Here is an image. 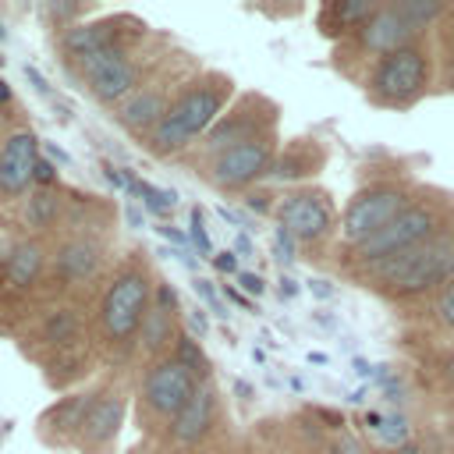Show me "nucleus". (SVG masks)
<instances>
[{
	"mask_svg": "<svg viewBox=\"0 0 454 454\" xmlns=\"http://www.w3.org/2000/svg\"><path fill=\"white\" fill-rule=\"evenodd\" d=\"M156 273L142 248L121 255L92 301V340L106 365H124L138 351V333L156 294Z\"/></svg>",
	"mask_w": 454,
	"mask_h": 454,
	"instance_id": "f257e3e1",
	"label": "nucleus"
},
{
	"mask_svg": "<svg viewBox=\"0 0 454 454\" xmlns=\"http://www.w3.org/2000/svg\"><path fill=\"white\" fill-rule=\"evenodd\" d=\"M14 340L53 390L82 383L99 362L92 316L74 301H50Z\"/></svg>",
	"mask_w": 454,
	"mask_h": 454,
	"instance_id": "f03ea898",
	"label": "nucleus"
},
{
	"mask_svg": "<svg viewBox=\"0 0 454 454\" xmlns=\"http://www.w3.org/2000/svg\"><path fill=\"white\" fill-rule=\"evenodd\" d=\"M351 280L387 305L422 309L429 298H436L454 280V216L436 234L419 241L415 248L394 259H383L369 270H358L351 273Z\"/></svg>",
	"mask_w": 454,
	"mask_h": 454,
	"instance_id": "7ed1b4c3",
	"label": "nucleus"
},
{
	"mask_svg": "<svg viewBox=\"0 0 454 454\" xmlns=\"http://www.w3.org/2000/svg\"><path fill=\"white\" fill-rule=\"evenodd\" d=\"M443 0H383L372 7V14L340 43H333V71H340L348 82H362V74L387 53L408 46L411 39L436 28L443 18Z\"/></svg>",
	"mask_w": 454,
	"mask_h": 454,
	"instance_id": "20e7f679",
	"label": "nucleus"
},
{
	"mask_svg": "<svg viewBox=\"0 0 454 454\" xmlns=\"http://www.w3.org/2000/svg\"><path fill=\"white\" fill-rule=\"evenodd\" d=\"M234 103V78L216 67H199L167 106L163 121L142 142V149L156 160H181Z\"/></svg>",
	"mask_w": 454,
	"mask_h": 454,
	"instance_id": "39448f33",
	"label": "nucleus"
},
{
	"mask_svg": "<svg viewBox=\"0 0 454 454\" xmlns=\"http://www.w3.org/2000/svg\"><path fill=\"white\" fill-rule=\"evenodd\" d=\"M50 301V241L0 231V337H18Z\"/></svg>",
	"mask_w": 454,
	"mask_h": 454,
	"instance_id": "423d86ee",
	"label": "nucleus"
},
{
	"mask_svg": "<svg viewBox=\"0 0 454 454\" xmlns=\"http://www.w3.org/2000/svg\"><path fill=\"white\" fill-rule=\"evenodd\" d=\"M450 216H454V192L436 188V184H422L419 195L380 234H372L369 241H362L355 248H340L337 252L340 255L337 270L351 277V273L369 270V266H376L383 259H394V255L415 248L419 241H426L429 234H436Z\"/></svg>",
	"mask_w": 454,
	"mask_h": 454,
	"instance_id": "0eeeda50",
	"label": "nucleus"
},
{
	"mask_svg": "<svg viewBox=\"0 0 454 454\" xmlns=\"http://www.w3.org/2000/svg\"><path fill=\"white\" fill-rule=\"evenodd\" d=\"M436 43L433 32L411 39L408 46L380 57L365 74H362V96L369 99V106L376 110H411L419 106L429 89L436 85Z\"/></svg>",
	"mask_w": 454,
	"mask_h": 454,
	"instance_id": "6e6552de",
	"label": "nucleus"
},
{
	"mask_svg": "<svg viewBox=\"0 0 454 454\" xmlns=\"http://www.w3.org/2000/svg\"><path fill=\"white\" fill-rule=\"evenodd\" d=\"M163 57H167V50H160L149 35L138 46H124V50H110V53H99L92 60H82V64L67 67L64 74L74 78L89 92V99L114 110L163 64Z\"/></svg>",
	"mask_w": 454,
	"mask_h": 454,
	"instance_id": "1a4fd4ad",
	"label": "nucleus"
},
{
	"mask_svg": "<svg viewBox=\"0 0 454 454\" xmlns=\"http://www.w3.org/2000/svg\"><path fill=\"white\" fill-rule=\"evenodd\" d=\"M419 188L422 184L411 181L408 174H387V177H372V181L358 184L337 220V252L355 248V245L369 241L372 234H380L419 195Z\"/></svg>",
	"mask_w": 454,
	"mask_h": 454,
	"instance_id": "9d476101",
	"label": "nucleus"
},
{
	"mask_svg": "<svg viewBox=\"0 0 454 454\" xmlns=\"http://www.w3.org/2000/svg\"><path fill=\"white\" fill-rule=\"evenodd\" d=\"M202 383L192 376V369H184L174 355L156 358L145 365L142 380H138V394H135V415H138V429L145 436L163 440L167 429L174 426V419L184 411V404L192 401V394Z\"/></svg>",
	"mask_w": 454,
	"mask_h": 454,
	"instance_id": "9b49d317",
	"label": "nucleus"
},
{
	"mask_svg": "<svg viewBox=\"0 0 454 454\" xmlns=\"http://www.w3.org/2000/svg\"><path fill=\"white\" fill-rule=\"evenodd\" d=\"M199 71V64L192 60V53H181V57H163V64L121 103L114 106V121L121 131H128L135 142H145L153 135V128L163 121L167 106L174 103L177 89Z\"/></svg>",
	"mask_w": 454,
	"mask_h": 454,
	"instance_id": "f8f14e48",
	"label": "nucleus"
},
{
	"mask_svg": "<svg viewBox=\"0 0 454 454\" xmlns=\"http://www.w3.org/2000/svg\"><path fill=\"white\" fill-rule=\"evenodd\" d=\"M277 121H280V106L262 96V92H241L234 96V103L216 117V124L181 156V163L192 170L220 153H227L231 145L238 142H248L255 135H266V131H277Z\"/></svg>",
	"mask_w": 454,
	"mask_h": 454,
	"instance_id": "ddd939ff",
	"label": "nucleus"
},
{
	"mask_svg": "<svg viewBox=\"0 0 454 454\" xmlns=\"http://www.w3.org/2000/svg\"><path fill=\"white\" fill-rule=\"evenodd\" d=\"M153 32L142 18L128 14V11H117V14H99V18H89V21H78L71 25L67 32L57 35V57H60V67H74L82 60H92L99 53H110V50H124V46H138L145 43Z\"/></svg>",
	"mask_w": 454,
	"mask_h": 454,
	"instance_id": "4468645a",
	"label": "nucleus"
},
{
	"mask_svg": "<svg viewBox=\"0 0 454 454\" xmlns=\"http://www.w3.org/2000/svg\"><path fill=\"white\" fill-rule=\"evenodd\" d=\"M277 153H280V131H266V135H255L248 142H238L227 153H220V156L192 167V174H199L209 188H216L223 195L248 192L252 184H259L262 177H270Z\"/></svg>",
	"mask_w": 454,
	"mask_h": 454,
	"instance_id": "2eb2a0df",
	"label": "nucleus"
},
{
	"mask_svg": "<svg viewBox=\"0 0 454 454\" xmlns=\"http://www.w3.org/2000/svg\"><path fill=\"white\" fill-rule=\"evenodd\" d=\"M277 227H284L298 245L323 252L337 234V206L333 195L319 184H294L277 199Z\"/></svg>",
	"mask_w": 454,
	"mask_h": 454,
	"instance_id": "dca6fc26",
	"label": "nucleus"
},
{
	"mask_svg": "<svg viewBox=\"0 0 454 454\" xmlns=\"http://www.w3.org/2000/svg\"><path fill=\"white\" fill-rule=\"evenodd\" d=\"M124 415H128V390L121 383H99L92 390L82 429L74 436V450L78 454H110L121 436Z\"/></svg>",
	"mask_w": 454,
	"mask_h": 454,
	"instance_id": "f3484780",
	"label": "nucleus"
},
{
	"mask_svg": "<svg viewBox=\"0 0 454 454\" xmlns=\"http://www.w3.org/2000/svg\"><path fill=\"white\" fill-rule=\"evenodd\" d=\"M39 149L43 142L28 124L14 128L0 142V209L21 202L35 188V163L43 156Z\"/></svg>",
	"mask_w": 454,
	"mask_h": 454,
	"instance_id": "a211bd4d",
	"label": "nucleus"
},
{
	"mask_svg": "<svg viewBox=\"0 0 454 454\" xmlns=\"http://www.w3.org/2000/svg\"><path fill=\"white\" fill-rule=\"evenodd\" d=\"M181 333L184 330H181V301H177V291L167 280H156V294H153L149 316H145L142 333H138V355L145 362L167 358L177 348Z\"/></svg>",
	"mask_w": 454,
	"mask_h": 454,
	"instance_id": "6ab92c4d",
	"label": "nucleus"
},
{
	"mask_svg": "<svg viewBox=\"0 0 454 454\" xmlns=\"http://www.w3.org/2000/svg\"><path fill=\"white\" fill-rule=\"evenodd\" d=\"M92 401V390H71L67 397H57L35 422V436L46 447H74V436L82 429L85 408Z\"/></svg>",
	"mask_w": 454,
	"mask_h": 454,
	"instance_id": "aec40b11",
	"label": "nucleus"
},
{
	"mask_svg": "<svg viewBox=\"0 0 454 454\" xmlns=\"http://www.w3.org/2000/svg\"><path fill=\"white\" fill-rule=\"evenodd\" d=\"M216 411H220V397H216L213 383H202V387L192 394V401L184 404V411L174 419V426L167 429L163 440L174 443V447H199V443L213 433Z\"/></svg>",
	"mask_w": 454,
	"mask_h": 454,
	"instance_id": "412c9836",
	"label": "nucleus"
},
{
	"mask_svg": "<svg viewBox=\"0 0 454 454\" xmlns=\"http://www.w3.org/2000/svg\"><path fill=\"white\" fill-rule=\"evenodd\" d=\"M326 160H330V153H326V145L319 138H291V142L280 145L270 177L284 181V184H294V181L316 177L326 167Z\"/></svg>",
	"mask_w": 454,
	"mask_h": 454,
	"instance_id": "4be33fe9",
	"label": "nucleus"
},
{
	"mask_svg": "<svg viewBox=\"0 0 454 454\" xmlns=\"http://www.w3.org/2000/svg\"><path fill=\"white\" fill-rule=\"evenodd\" d=\"M372 0H330L316 11V32L323 39H333L340 43L344 35H351L369 14H372Z\"/></svg>",
	"mask_w": 454,
	"mask_h": 454,
	"instance_id": "5701e85b",
	"label": "nucleus"
},
{
	"mask_svg": "<svg viewBox=\"0 0 454 454\" xmlns=\"http://www.w3.org/2000/svg\"><path fill=\"white\" fill-rule=\"evenodd\" d=\"M128 181H124V188L142 202V209L145 213H153V216H170L174 213V192H167V188H156V184H149V181H138V177H131V174H124Z\"/></svg>",
	"mask_w": 454,
	"mask_h": 454,
	"instance_id": "b1692460",
	"label": "nucleus"
},
{
	"mask_svg": "<svg viewBox=\"0 0 454 454\" xmlns=\"http://www.w3.org/2000/svg\"><path fill=\"white\" fill-rule=\"evenodd\" d=\"M422 312H426V323H429V326H436V330H443V333H454V280H450L436 298H429V301L422 305Z\"/></svg>",
	"mask_w": 454,
	"mask_h": 454,
	"instance_id": "393cba45",
	"label": "nucleus"
},
{
	"mask_svg": "<svg viewBox=\"0 0 454 454\" xmlns=\"http://www.w3.org/2000/svg\"><path fill=\"white\" fill-rule=\"evenodd\" d=\"M429 372H433V380H436V387L443 394H454V351L433 355L429 358Z\"/></svg>",
	"mask_w": 454,
	"mask_h": 454,
	"instance_id": "a878e982",
	"label": "nucleus"
},
{
	"mask_svg": "<svg viewBox=\"0 0 454 454\" xmlns=\"http://www.w3.org/2000/svg\"><path fill=\"white\" fill-rule=\"evenodd\" d=\"M433 43H436V53L454 50V4H447L443 18L436 21V28H433Z\"/></svg>",
	"mask_w": 454,
	"mask_h": 454,
	"instance_id": "bb28decb",
	"label": "nucleus"
},
{
	"mask_svg": "<svg viewBox=\"0 0 454 454\" xmlns=\"http://www.w3.org/2000/svg\"><path fill=\"white\" fill-rule=\"evenodd\" d=\"M436 82L447 89V92H454V50H443V53H436Z\"/></svg>",
	"mask_w": 454,
	"mask_h": 454,
	"instance_id": "cd10ccee",
	"label": "nucleus"
},
{
	"mask_svg": "<svg viewBox=\"0 0 454 454\" xmlns=\"http://www.w3.org/2000/svg\"><path fill=\"white\" fill-rule=\"evenodd\" d=\"M192 241H195V248L202 252V255H209L213 248H209V234H206V223H202V213L199 209H192Z\"/></svg>",
	"mask_w": 454,
	"mask_h": 454,
	"instance_id": "c85d7f7f",
	"label": "nucleus"
},
{
	"mask_svg": "<svg viewBox=\"0 0 454 454\" xmlns=\"http://www.w3.org/2000/svg\"><path fill=\"white\" fill-rule=\"evenodd\" d=\"M11 110H21V103H18V99H14V103H4V99H0V142H4L14 128L25 124V121H11Z\"/></svg>",
	"mask_w": 454,
	"mask_h": 454,
	"instance_id": "c756f323",
	"label": "nucleus"
},
{
	"mask_svg": "<svg viewBox=\"0 0 454 454\" xmlns=\"http://www.w3.org/2000/svg\"><path fill=\"white\" fill-rule=\"evenodd\" d=\"M195 291H199V298H202L216 316H227V312H223V305H220V298H216V291L209 287V280H195Z\"/></svg>",
	"mask_w": 454,
	"mask_h": 454,
	"instance_id": "7c9ffc66",
	"label": "nucleus"
},
{
	"mask_svg": "<svg viewBox=\"0 0 454 454\" xmlns=\"http://www.w3.org/2000/svg\"><path fill=\"white\" fill-rule=\"evenodd\" d=\"M294 245H298V241H294L284 227H277V252H280V262H291V259H294Z\"/></svg>",
	"mask_w": 454,
	"mask_h": 454,
	"instance_id": "2f4dec72",
	"label": "nucleus"
},
{
	"mask_svg": "<svg viewBox=\"0 0 454 454\" xmlns=\"http://www.w3.org/2000/svg\"><path fill=\"white\" fill-rule=\"evenodd\" d=\"M333 443H337V454H369L365 443L358 436H351V433H340V440H333Z\"/></svg>",
	"mask_w": 454,
	"mask_h": 454,
	"instance_id": "473e14b6",
	"label": "nucleus"
},
{
	"mask_svg": "<svg viewBox=\"0 0 454 454\" xmlns=\"http://www.w3.org/2000/svg\"><path fill=\"white\" fill-rule=\"evenodd\" d=\"M213 266L220 273H238V255L234 252H220V255H213Z\"/></svg>",
	"mask_w": 454,
	"mask_h": 454,
	"instance_id": "72a5a7b5",
	"label": "nucleus"
},
{
	"mask_svg": "<svg viewBox=\"0 0 454 454\" xmlns=\"http://www.w3.org/2000/svg\"><path fill=\"white\" fill-rule=\"evenodd\" d=\"M25 78L32 82V89H35V92H43V96H53V92H50V85H46V78H43L35 67H25Z\"/></svg>",
	"mask_w": 454,
	"mask_h": 454,
	"instance_id": "f704fd0d",
	"label": "nucleus"
},
{
	"mask_svg": "<svg viewBox=\"0 0 454 454\" xmlns=\"http://www.w3.org/2000/svg\"><path fill=\"white\" fill-rule=\"evenodd\" d=\"M238 280H241V287H245L248 294H259V291H262V280L252 277V273H238Z\"/></svg>",
	"mask_w": 454,
	"mask_h": 454,
	"instance_id": "c9c22d12",
	"label": "nucleus"
},
{
	"mask_svg": "<svg viewBox=\"0 0 454 454\" xmlns=\"http://www.w3.org/2000/svg\"><path fill=\"white\" fill-rule=\"evenodd\" d=\"M309 454H337L333 440H316V447H309Z\"/></svg>",
	"mask_w": 454,
	"mask_h": 454,
	"instance_id": "e433bc0d",
	"label": "nucleus"
},
{
	"mask_svg": "<svg viewBox=\"0 0 454 454\" xmlns=\"http://www.w3.org/2000/svg\"><path fill=\"white\" fill-rule=\"evenodd\" d=\"M43 153H50V156H53L57 163H71V160H67V153H60V149L53 145V142H43Z\"/></svg>",
	"mask_w": 454,
	"mask_h": 454,
	"instance_id": "4c0bfd02",
	"label": "nucleus"
},
{
	"mask_svg": "<svg viewBox=\"0 0 454 454\" xmlns=\"http://www.w3.org/2000/svg\"><path fill=\"white\" fill-rule=\"evenodd\" d=\"M394 454H411V450H394Z\"/></svg>",
	"mask_w": 454,
	"mask_h": 454,
	"instance_id": "58836bf2",
	"label": "nucleus"
},
{
	"mask_svg": "<svg viewBox=\"0 0 454 454\" xmlns=\"http://www.w3.org/2000/svg\"><path fill=\"white\" fill-rule=\"evenodd\" d=\"M0 39H4V25H0Z\"/></svg>",
	"mask_w": 454,
	"mask_h": 454,
	"instance_id": "ea45409f",
	"label": "nucleus"
},
{
	"mask_svg": "<svg viewBox=\"0 0 454 454\" xmlns=\"http://www.w3.org/2000/svg\"><path fill=\"white\" fill-rule=\"evenodd\" d=\"M450 450H454V436H450Z\"/></svg>",
	"mask_w": 454,
	"mask_h": 454,
	"instance_id": "a19ab883",
	"label": "nucleus"
},
{
	"mask_svg": "<svg viewBox=\"0 0 454 454\" xmlns=\"http://www.w3.org/2000/svg\"><path fill=\"white\" fill-rule=\"evenodd\" d=\"M0 64H4V57H0Z\"/></svg>",
	"mask_w": 454,
	"mask_h": 454,
	"instance_id": "79ce46f5",
	"label": "nucleus"
}]
</instances>
